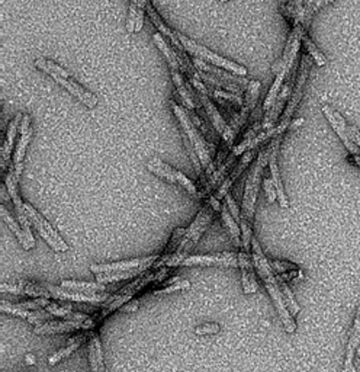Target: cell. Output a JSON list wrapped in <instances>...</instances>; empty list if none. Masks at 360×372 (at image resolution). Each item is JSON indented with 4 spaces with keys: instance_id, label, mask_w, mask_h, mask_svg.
I'll return each mask as SVG.
<instances>
[{
    "instance_id": "obj_1",
    "label": "cell",
    "mask_w": 360,
    "mask_h": 372,
    "mask_svg": "<svg viewBox=\"0 0 360 372\" xmlns=\"http://www.w3.org/2000/svg\"><path fill=\"white\" fill-rule=\"evenodd\" d=\"M252 254H253V261H254V266L257 268V273L260 276V279H263V283H265L266 285V290L269 291L275 306H276V310L279 313V317L285 326V330L287 333H294L297 330V324L292 318V314L291 311L287 310L286 307V302L283 299V295H282V291H280V287H279V283L276 279V275L273 273V269L271 268L266 256L263 254L261 252V247H260V243L257 242L256 237L252 239Z\"/></svg>"
},
{
    "instance_id": "obj_2",
    "label": "cell",
    "mask_w": 360,
    "mask_h": 372,
    "mask_svg": "<svg viewBox=\"0 0 360 372\" xmlns=\"http://www.w3.org/2000/svg\"><path fill=\"white\" fill-rule=\"evenodd\" d=\"M170 268H160V269H153V271H149L144 275L138 276L137 279H134V281L124 287L121 291H118L116 294H113L111 297V299L106 302L105 309L99 313L98 317H94V321L96 324L101 323L106 316H109L111 313H113L115 310L121 309L123 306H125L127 302H130L139 291H142L144 288H146L147 285H150L151 283H160L164 279L166 273L169 272Z\"/></svg>"
},
{
    "instance_id": "obj_3",
    "label": "cell",
    "mask_w": 360,
    "mask_h": 372,
    "mask_svg": "<svg viewBox=\"0 0 360 372\" xmlns=\"http://www.w3.org/2000/svg\"><path fill=\"white\" fill-rule=\"evenodd\" d=\"M217 213L213 209V206L211 205L209 201L205 202V205L201 208V211L198 213L197 218L194 220V223L190 224V227L186 231V236L180 244V247L178 249V252L175 254H172L169 259L166 262V268H175L183 264L185 259L189 258V253L190 250L195 247V244L199 242V239L202 237L204 232L206 231V228L209 227L213 214Z\"/></svg>"
},
{
    "instance_id": "obj_4",
    "label": "cell",
    "mask_w": 360,
    "mask_h": 372,
    "mask_svg": "<svg viewBox=\"0 0 360 372\" xmlns=\"http://www.w3.org/2000/svg\"><path fill=\"white\" fill-rule=\"evenodd\" d=\"M269 159H271V146L265 147L259 153V157L254 161V165L252 166L250 173L246 179L243 205H242V217L250 221L252 224L254 220V209H256L257 194H259L260 182H261V175L265 168L269 165Z\"/></svg>"
},
{
    "instance_id": "obj_5",
    "label": "cell",
    "mask_w": 360,
    "mask_h": 372,
    "mask_svg": "<svg viewBox=\"0 0 360 372\" xmlns=\"http://www.w3.org/2000/svg\"><path fill=\"white\" fill-rule=\"evenodd\" d=\"M170 105H172V109H173L176 118H178V121L180 124V128L189 137L192 144H194V147H195V150H197V153L199 156V160L202 163V168L208 173L211 166H212V154L215 151V147H212L213 144H209L206 140L204 138V135L201 134L199 128L194 124V121L190 120V116H189L186 108L180 106L175 101H172Z\"/></svg>"
},
{
    "instance_id": "obj_6",
    "label": "cell",
    "mask_w": 360,
    "mask_h": 372,
    "mask_svg": "<svg viewBox=\"0 0 360 372\" xmlns=\"http://www.w3.org/2000/svg\"><path fill=\"white\" fill-rule=\"evenodd\" d=\"M311 67H313V58H311L309 56H302L301 64H299V68H298V76H297V83H295L294 92H292V95L290 98V102H287V105H286V108H285V111L282 113L280 123L275 128V135L283 137V132L286 131V128L290 127V124L292 123V116L295 113V109L298 108V105H299V102L302 99V95H304V89H305V85H306V80H308V76H309Z\"/></svg>"
},
{
    "instance_id": "obj_7",
    "label": "cell",
    "mask_w": 360,
    "mask_h": 372,
    "mask_svg": "<svg viewBox=\"0 0 360 372\" xmlns=\"http://www.w3.org/2000/svg\"><path fill=\"white\" fill-rule=\"evenodd\" d=\"M176 34H178L179 41L182 42V45L185 46V50L187 53H190L192 56H195V57H198V58H201V60H204L206 63H211L213 66H217V67H221V68L227 70V72H231V73H234L237 76L244 78L247 75V68L246 67L240 66V64H237V63H234L231 60H227V58H224V57H221L218 54L212 53L211 50L206 49V46L201 45V44H198L195 41H192L190 38L185 37L183 34H179V32H176Z\"/></svg>"
},
{
    "instance_id": "obj_8",
    "label": "cell",
    "mask_w": 360,
    "mask_h": 372,
    "mask_svg": "<svg viewBox=\"0 0 360 372\" xmlns=\"http://www.w3.org/2000/svg\"><path fill=\"white\" fill-rule=\"evenodd\" d=\"M147 169H149L151 173H154V175H157V176L166 179L167 182H170V183H173V185H180V186H183V188H185L190 195H194V197L199 198V192H198V190H197L195 183L192 182L189 178H186L182 172H179V170L173 169L172 166L167 165V163H164L163 160H160V159H157V157L150 159V160L147 161Z\"/></svg>"
},
{
    "instance_id": "obj_9",
    "label": "cell",
    "mask_w": 360,
    "mask_h": 372,
    "mask_svg": "<svg viewBox=\"0 0 360 372\" xmlns=\"http://www.w3.org/2000/svg\"><path fill=\"white\" fill-rule=\"evenodd\" d=\"M25 211H27V216L30 218V221L35 225V228L38 230V232L41 235V237L51 246L53 250L56 252H67L68 250V246L66 244V242L60 237L58 232L50 225V223H48L37 209L25 202Z\"/></svg>"
},
{
    "instance_id": "obj_10",
    "label": "cell",
    "mask_w": 360,
    "mask_h": 372,
    "mask_svg": "<svg viewBox=\"0 0 360 372\" xmlns=\"http://www.w3.org/2000/svg\"><path fill=\"white\" fill-rule=\"evenodd\" d=\"M323 112L325 115V118L328 120V123L331 124L333 130L335 131V134L339 135V138L342 140L343 144L346 146V149L353 154V160L357 163V166L360 168V147L353 142L352 137L349 135L347 124H346L343 116L337 111H334L331 106H328V105L323 106Z\"/></svg>"
},
{
    "instance_id": "obj_11",
    "label": "cell",
    "mask_w": 360,
    "mask_h": 372,
    "mask_svg": "<svg viewBox=\"0 0 360 372\" xmlns=\"http://www.w3.org/2000/svg\"><path fill=\"white\" fill-rule=\"evenodd\" d=\"M96 326L94 318H89L86 321H75V320H48L37 324L34 329L35 335H54V333H68L76 330H92Z\"/></svg>"
},
{
    "instance_id": "obj_12",
    "label": "cell",
    "mask_w": 360,
    "mask_h": 372,
    "mask_svg": "<svg viewBox=\"0 0 360 372\" xmlns=\"http://www.w3.org/2000/svg\"><path fill=\"white\" fill-rule=\"evenodd\" d=\"M159 259H160V254H153V256H146V258H137V259H130V261H123V262L92 265L90 271L94 275L112 273V272H130V271H134L142 266L153 268Z\"/></svg>"
},
{
    "instance_id": "obj_13",
    "label": "cell",
    "mask_w": 360,
    "mask_h": 372,
    "mask_svg": "<svg viewBox=\"0 0 360 372\" xmlns=\"http://www.w3.org/2000/svg\"><path fill=\"white\" fill-rule=\"evenodd\" d=\"M182 266H224L235 268L238 266V254L231 252L202 254V256H189L183 261Z\"/></svg>"
},
{
    "instance_id": "obj_14",
    "label": "cell",
    "mask_w": 360,
    "mask_h": 372,
    "mask_svg": "<svg viewBox=\"0 0 360 372\" xmlns=\"http://www.w3.org/2000/svg\"><path fill=\"white\" fill-rule=\"evenodd\" d=\"M280 142H282V137L275 135L271 142V159H269V169H271V179L275 185L276 188V194H278V199L280 202V205L283 208L290 206V202H287L285 190H283V183H282V178H280V172H279V166H278V153H279V147H280Z\"/></svg>"
},
{
    "instance_id": "obj_15",
    "label": "cell",
    "mask_w": 360,
    "mask_h": 372,
    "mask_svg": "<svg viewBox=\"0 0 360 372\" xmlns=\"http://www.w3.org/2000/svg\"><path fill=\"white\" fill-rule=\"evenodd\" d=\"M31 118L30 115H23L22 118V123H20V138H19V143H18V147L15 150V154H13V169H15V173L18 175V178L20 176L22 173V161H23V157H25V153H27V147L31 142Z\"/></svg>"
},
{
    "instance_id": "obj_16",
    "label": "cell",
    "mask_w": 360,
    "mask_h": 372,
    "mask_svg": "<svg viewBox=\"0 0 360 372\" xmlns=\"http://www.w3.org/2000/svg\"><path fill=\"white\" fill-rule=\"evenodd\" d=\"M253 254L250 252L240 249L238 253V266L242 269V278H243V288L246 294H253L257 291V279L254 273L253 266Z\"/></svg>"
},
{
    "instance_id": "obj_17",
    "label": "cell",
    "mask_w": 360,
    "mask_h": 372,
    "mask_svg": "<svg viewBox=\"0 0 360 372\" xmlns=\"http://www.w3.org/2000/svg\"><path fill=\"white\" fill-rule=\"evenodd\" d=\"M194 64H195L197 70H199V72H204V73H208V75H212V76H217L220 79H224V80H227L230 83H234V85L240 86L242 89H247V86L250 83V82H247L246 78L237 76V75H234L231 72H227V70H224L221 67L209 64V63H206V61H204V60H201L198 57L194 58Z\"/></svg>"
},
{
    "instance_id": "obj_18",
    "label": "cell",
    "mask_w": 360,
    "mask_h": 372,
    "mask_svg": "<svg viewBox=\"0 0 360 372\" xmlns=\"http://www.w3.org/2000/svg\"><path fill=\"white\" fill-rule=\"evenodd\" d=\"M2 311L11 316H16L20 318H27L30 323H44L48 320H53V314L48 313L45 309L42 310H25L22 309L19 304H13V302L9 301H2Z\"/></svg>"
},
{
    "instance_id": "obj_19",
    "label": "cell",
    "mask_w": 360,
    "mask_h": 372,
    "mask_svg": "<svg viewBox=\"0 0 360 372\" xmlns=\"http://www.w3.org/2000/svg\"><path fill=\"white\" fill-rule=\"evenodd\" d=\"M253 159H254V150H250V151L244 153L243 157H242V160H240V161L237 163V166L234 168V170L227 176V179L223 182V185L218 188L217 194H215L213 197L217 198L218 201L223 199V198H225L227 194H230V190H231V186L234 185V182H235L240 176L243 175V172L247 169V166L250 165V161H252Z\"/></svg>"
},
{
    "instance_id": "obj_20",
    "label": "cell",
    "mask_w": 360,
    "mask_h": 372,
    "mask_svg": "<svg viewBox=\"0 0 360 372\" xmlns=\"http://www.w3.org/2000/svg\"><path fill=\"white\" fill-rule=\"evenodd\" d=\"M23 118V113H16L15 118L11 121L8 131H6V138L2 144V172L6 176L8 170H9V163H11V157H12V150H13V143L16 140L18 135V128L19 124L22 123Z\"/></svg>"
},
{
    "instance_id": "obj_21",
    "label": "cell",
    "mask_w": 360,
    "mask_h": 372,
    "mask_svg": "<svg viewBox=\"0 0 360 372\" xmlns=\"http://www.w3.org/2000/svg\"><path fill=\"white\" fill-rule=\"evenodd\" d=\"M58 85H61L67 92H70L71 95L76 97L83 105H86L89 109H93L96 105H98V98L85 87H82L76 80L73 79H63V78H53Z\"/></svg>"
},
{
    "instance_id": "obj_22",
    "label": "cell",
    "mask_w": 360,
    "mask_h": 372,
    "mask_svg": "<svg viewBox=\"0 0 360 372\" xmlns=\"http://www.w3.org/2000/svg\"><path fill=\"white\" fill-rule=\"evenodd\" d=\"M359 345H360V307L357 309V314L354 317L353 328L350 330L343 372H356V368H354V355L357 352Z\"/></svg>"
},
{
    "instance_id": "obj_23",
    "label": "cell",
    "mask_w": 360,
    "mask_h": 372,
    "mask_svg": "<svg viewBox=\"0 0 360 372\" xmlns=\"http://www.w3.org/2000/svg\"><path fill=\"white\" fill-rule=\"evenodd\" d=\"M198 95H199V99H201L202 108L206 111V115L209 116V120H211L212 125L215 127V130H217L218 134L224 135V132L227 131L228 124H227L225 120L223 118V115H221V112L218 111V108L215 106L213 102L211 101L209 93H208V92H198Z\"/></svg>"
},
{
    "instance_id": "obj_24",
    "label": "cell",
    "mask_w": 360,
    "mask_h": 372,
    "mask_svg": "<svg viewBox=\"0 0 360 372\" xmlns=\"http://www.w3.org/2000/svg\"><path fill=\"white\" fill-rule=\"evenodd\" d=\"M94 333L92 330H86L85 333L82 335H77L76 337H71L68 340V345L63 349H60L58 352H56L54 355L50 356V359H48V364H50L51 366H54L56 364H58L60 361H64L66 358H68L71 354H73L76 349H79L82 346V343L86 340V339H90Z\"/></svg>"
},
{
    "instance_id": "obj_25",
    "label": "cell",
    "mask_w": 360,
    "mask_h": 372,
    "mask_svg": "<svg viewBox=\"0 0 360 372\" xmlns=\"http://www.w3.org/2000/svg\"><path fill=\"white\" fill-rule=\"evenodd\" d=\"M61 288L68 290V291H77L83 294H98V292H106L112 291V285L108 284H101V283H80V281H63Z\"/></svg>"
},
{
    "instance_id": "obj_26",
    "label": "cell",
    "mask_w": 360,
    "mask_h": 372,
    "mask_svg": "<svg viewBox=\"0 0 360 372\" xmlns=\"http://www.w3.org/2000/svg\"><path fill=\"white\" fill-rule=\"evenodd\" d=\"M89 362L92 372H105L102 346L99 336L96 333L89 339Z\"/></svg>"
},
{
    "instance_id": "obj_27",
    "label": "cell",
    "mask_w": 360,
    "mask_h": 372,
    "mask_svg": "<svg viewBox=\"0 0 360 372\" xmlns=\"http://www.w3.org/2000/svg\"><path fill=\"white\" fill-rule=\"evenodd\" d=\"M151 268L149 266H142L130 272H112V273H99L96 275V281L101 283V284H112V283H119V281H124V279H134L138 278L141 275H144L146 272H149Z\"/></svg>"
},
{
    "instance_id": "obj_28",
    "label": "cell",
    "mask_w": 360,
    "mask_h": 372,
    "mask_svg": "<svg viewBox=\"0 0 360 372\" xmlns=\"http://www.w3.org/2000/svg\"><path fill=\"white\" fill-rule=\"evenodd\" d=\"M276 128V127H275ZM275 128L273 130H263L257 137H254L253 140H249V142H242L238 146H234L232 149V154H235L237 157L243 156L244 153L254 150L257 146L266 143L269 138L275 137Z\"/></svg>"
},
{
    "instance_id": "obj_29",
    "label": "cell",
    "mask_w": 360,
    "mask_h": 372,
    "mask_svg": "<svg viewBox=\"0 0 360 372\" xmlns=\"http://www.w3.org/2000/svg\"><path fill=\"white\" fill-rule=\"evenodd\" d=\"M0 214H2V220L6 223V225L15 232V236L19 240V243L22 244V247L25 249V250H31V246H30V243H28V240L25 237V232H23L20 224L16 223V220H13V217L8 211L6 205H2V208H0Z\"/></svg>"
},
{
    "instance_id": "obj_30",
    "label": "cell",
    "mask_w": 360,
    "mask_h": 372,
    "mask_svg": "<svg viewBox=\"0 0 360 372\" xmlns=\"http://www.w3.org/2000/svg\"><path fill=\"white\" fill-rule=\"evenodd\" d=\"M221 217H223V221H224L225 227L230 231V235H231L235 246L242 249V244H243L242 243V228L238 227V223L234 220L232 214L230 213V209H228L227 204H224L223 208H221Z\"/></svg>"
},
{
    "instance_id": "obj_31",
    "label": "cell",
    "mask_w": 360,
    "mask_h": 372,
    "mask_svg": "<svg viewBox=\"0 0 360 372\" xmlns=\"http://www.w3.org/2000/svg\"><path fill=\"white\" fill-rule=\"evenodd\" d=\"M35 66H37V68L42 70V72L51 75V78L57 76V78H63V79H70V73L67 72V70L64 67H61L60 64H56L51 60L39 57L35 60Z\"/></svg>"
},
{
    "instance_id": "obj_32",
    "label": "cell",
    "mask_w": 360,
    "mask_h": 372,
    "mask_svg": "<svg viewBox=\"0 0 360 372\" xmlns=\"http://www.w3.org/2000/svg\"><path fill=\"white\" fill-rule=\"evenodd\" d=\"M286 75H287V70H286V68H283L280 73L276 75V79H275V82H273V85H272V87H271V90H269V93H268V97H266V99H265V104H263V109H265V113H266V112L273 106V104L276 102V99H278V97H279V93H280V90H282V86H283V83H285Z\"/></svg>"
},
{
    "instance_id": "obj_33",
    "label": "cell",
    "mask_w": 360,
    "mask_h": 372,
    "mask_svg": "<svg viewBox=\"0 0 360 372\" xmlns=\"http://www.w3.org/2000/svg\"><path fill=\"white\" fill-rule=\"evenodd\" d=\"M153 41H154V44L159 46L160 51L164 54L167 63H169L170 70H180V66H179V61H178V57H176L173 49H172V46H170L169 44H167V42L164 41L163 35H161V34H154V35H153Z\"/></svg>"
},
{
    "instance_id": "obj_34",
    "label": "cell",
    "mask_w": 360,
    "mask_h": 372,
    "mask_svg": "<svg viewBox=\"0 0 360 372\" xmlns=\"http://www.w3.org/2000/svg\"><path fill=\"white\" fill-rule=\"evenodd\" d=\"M146 12L149 13V16H150V19H151V22L154 23V27L160 31V34H163L164 37H167V38H169V39H172L175 35H176V32L175 31H172L169 27H167L166 25V23H164V20L161 19V16L159 15V12L156 11V8L149 2L147 4V6H146Z\"/></svg>"
},
{
    "instance_id": "obj_35",
    "label": "cell",
    "mask_w": 360,
    "mask_h": 372,
    "mask_svg": "<svg viewBox=\"0 0 360 372\" xmlns=\"http://www.w3.org/2000/svg\"><path fill=\"white\" fill-rule=\"evenodd\" d=\"M276 279H278V283H279V287H280V291H282L283 299H285V302H286V307L290 309L291 314H298V313H299V306L297 304V301H295V297H294L292 291L290 290V287L286 285L283 276L278 275Z\"/></svg>"
},
{
    "instance_id": "obj_36",
    "label": "cell",
    "mask_w": 360,
    "mask_h": 372,
    "mask_svg": "<svg viewBox=\"0 0 360 372\" xmlns=\"http://www.w3.org/2000/svg\"><path fill=\"white\" fill-rule=\"evenodd\" d=\"M302 42H304V45H305L306 51L309 53V57L316 61L317 66L321 67V66H325V64H327V57L318 50V46L313 42V39H311V38L308 37V34H305V35L302 37Z\"/></svg>"
},
{
    "instance_id": "obj_37",
    "label": "cell",
    "mask_w": 360,
    "mask_h": 372,
    "mask_svg": "<svg viewBox=\"0 0 360 372\" xmlns=\"http://www.w3.org/2000/svg\"><path fill=\"white\" fill-rule=\"evenodd\" d=\"M259 92H260V82L252 80L246 89V98H244V106L254 111L259 101Z\"/></svg>"
},
{
    "instance_id": "obj_38",
    "label": "cell",
    "mask_w": 360,
    "mask_h": 372,
    "mask_svg": "<svg viewBox=\"0 0 360 372\" xmlns=\"http://www.w3.org/2000/svg\"><path fill=\"white\" fill-rule=\"evenodd\" d=\"M220 330H221L220 324H217V323H206V324L198 326V328L195 329V333L199 335V336H205V335H217V333H220Z\"/></svg>"
},
{
    "instance_id": "obj_39",
    "label": "cell",
    "mask_w": 360,
    "mask_h": 372,
    "mask_svg": "<svg viewBox=\"0 0 360 372\" xmlns=\"http://www.w3.org/2000/svg\"><path fill=\"white\" fill-rule=\"evenodd\" d=\"M138 6L135 2L130 4V12H128V22H127V30L128 32H135V25H137V16H138Z\"/></svg>"
},
{
    "instance_id": "obj_40",
    "label": "cell",
    "mask_w": 360,
    "mask_h": 372,
    "mask_svg": "<svg viewBox=\"0 0 360 372\" xmlns=\"http://www.w3.org/2000/svg\"><path fill=\"white\" fill-rule=\"evenodd\" d=\"M189 287H190V283L187 281V279H182V281H179L176 284H172L169 287H164L160 291H156V295H160V294H170L173 291H182V290H186Z\"/></svg>"
},
{
    "instance_id": "obj_41",
    "label": "cell",
    "mask_w": 360,
    "mask_h": 372,
    "mask_svg": "<svg viewBox=\"0 0 360 372\" xmlns=\"http://www.w3.org/2000/svg\"><path fill=\"white\" fill-rule=\"evenodd\" d=\"M272 269L276 271L279 275H283L285 272L290 271H298V266L291 264V262H282V261H273L272 262Z\"/></svg>"
},
{
    "instance_id": "obj_42",
    "label": "cell",
    "mask_w": 360,
    "mask_h": 372,
    "mask_svg": "<svg viewBox=\"0 0 360 372\" xmlns=\"http://www.w3.org/2000/svg\"><path fill=\"white\" fill-rule=\"evenodd\" d=\"M225 204H227V206H228V209H230V213L232 214L234 220L240 224V221H242V213H240V209H238V206H237L235 199L232 198V195L227 194V197H225Z\"/></svg>"
},
{
    "instance_id": "obj_43",
    "label": "cell",
    "mask_w": 360,
    "mask_h": 372,
    "mask_svg": "<svg viewBox=\"0 0 360 372\" xmlns=\"http://www.w3.org/2000/svg\"><path fill=\"white\" fill-rule=\"evenodd\" d=\"M265 191H266L269 202H275L278 198V194H276V188H275L272 179H269V178L265 179Z\"/></svg>"
},
{
    "instance_id": "obj_44",
    "label": "cell",
    "mask_w": 360,
    "mask_h": 372,
    "mask_svg": "<svg viewBox=\"0 0 360 372\" xmlns=\"http://www.w3.org/2000/svg\"><path fill=\"white\" fill-rule=\"evenodd\" d=\"M347 132H349V135L352 137L353 142L360 147V131H359L356 127L350 125V127H347Z\"/></svg>"
},
{
    "instance_id": "obj_45",
    "label": "cell",
    "mask_w": 360,
    "mask_h": 372,
    "mask_svg": "<svg viewBox=\"0 0 360 372\" xmlns=\"http://www.w3.org/2000/svg\"><path fill=\"white\" fill-rule=\"evenodd\" d=\"M138 304H139V301L138 299H131L130 302H127V304L125 306H123L121 307V310L123 311H135L137 309H138Z\"/></svg>"
},
{
    "instance_id": "obj_46",
    "label": "cell",
    "mask_w": 360,
    "mask_h": 372,
    "mask_svg": "<svg viewBox=\"0 0 360 372\" xmlns=\"http://www.w3.org/2000/svg\"><path fill=\"white\" fill-rule=\"evenodd\" d=\"M144 12H146V11H144V9H139V11H138V16H137V25H135V32L141 31V28H142V23H144Z\"/></svg>"
},
{
    "instance_id": "obj_47",
    "label": "cell",
    "mask_w": 360,
    "mask_h": 372,
    "mask_svg": "<svg viewBox=\"0 0 360 372\" xmlns=\"http://www.w3.org/2000/svg\"><path fill=\"white\" fill-rule=\"evenodd\" d=\"M357 352H359V355H360V345H359V349H357Z\"/></svg>"
},
{
    "instance_id": "obj_48",
    "label": "cell",
    "mask_w": 360,
    "mask_h": 372,
    "mask_svg": "<svg viewBox=\"0 0 360 372\" xmlns=\"http://www.w3.org/2000/svg\"><path fill=\"white\" fill-rule=\"evenodd\" d=\"M221 2H228V0H221Z\"/></svg>"
}]
</instances>
